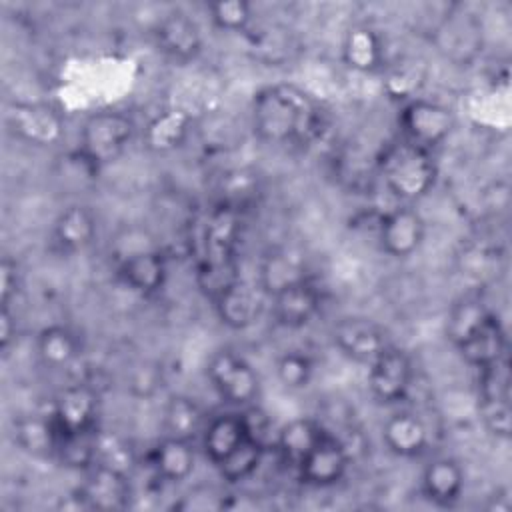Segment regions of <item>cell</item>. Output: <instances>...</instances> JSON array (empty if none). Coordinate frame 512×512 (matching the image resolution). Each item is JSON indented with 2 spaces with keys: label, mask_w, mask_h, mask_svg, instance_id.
<instances>
[{
  "label": "cell",
  "mask_w": 512,
  "mask_h": 512,
  "mask_svg": "<svg viewBox=\"0 0 512 512\" xmlns=\"http://www.w3.org/2000/svg\"><path fill=\"white\" fill-rule=\"evenodd\" d=\"M254 134L268 144L310 142L322 122L316 100L294 84H270L260 88L250 106Z\"/></svg>",
  "instance_id": "cell-1"
},
{
  "label": "cell",
  "mask_w": 512,
  "mask_h": 512,
  "mask_svg": "<svg viewBox=\"0 0 512 512\" xmlns=\"http://www.w3.org/2000/svg\"><path fill=\"white\" fill-rule=\"evenodd\" d=\"M380 176L394 198L410 204L424 198L434 188L438 166L430 150L400 140L382 154Z\"/></svg>",
  "instance_id": "cell-2"
},
{
  "label": "cell",
  "mask_w": 512,
  "mask_h": 512,
  "mask_svg": "<svg viewBox=\"0 0 512 512\" xmlns=\"http://www.w3.org/2000/svg\"><path fill=\"white\" fill-rule=\"evenodd\" d=\"M134 136L136 124L128 114L118 110L94 112L82 124L76 154L98 174L126 152Z\"/></svg>",
  "instance_id": "cell-3"
},
{
  "label": "cell",
  "mask_w": 512,
  "mask_h": 512,
  "mask_svg": "<svg viewBox=\"0 0 512 512\" xmlns=\"http://www.w3.org/2000/svg\"><path fill=\"white\" fill-rule=\"evenodd\" d=\"M216 394L232 406H252L260 394V378L254 366L234 350L216 352L206 368Z\"/></svg>",
  "instance_id": "cell-4"
},
{
  "label": "cell",
  "mask_w": 512,
  "mask_h": 512,
  "mask_svg": "<svg viewBox=\"0 0 512 512\" xmlns=\"http://www.w3.org/2000/svg\"><path fill=\"white\" fill-rule=\"evenodd\" d=\"M398 124L404 136L402 140L432 152V148L442 144L452 134L456 118L448 106L414 96L404 102Z\"/></svg>",
  "instance_id": "cell-5"
},
{
  "label": "cell",
  "mask_w": 512,
  "mask_h": 512,
  "mask_svg": "<svg viewBox=\"0 0 512 512\" xmlns=\"http://www.w3.org/2000/svg\"><path fill=\"white\" fill-rule=\"evenodd\" d=\"M10 132L32 146H54L64 138L62 112L48 102H12L6 108Z\"/></svg>",
  "instance_id": "cell-6"
},
{
  "label": "cell",
  "mask_w": 512,
  "mask_h": 512,
  "mask_svg": "<svg viewBox=\"0 0 512 512\" xmlns=\"http://www.w3.org/2000/svg\"><path fill=\"white\" fill-rule=\"evenodd\" d=\"M334 346L358 364L374 362L390 344L386 330L366 316H344L332 326Z\"/></svg>",
  "instance_id": "cell-7"
},
{
  "label": "cell",
  "mask_w": 512,
  "mask_h": 512,
  "mask_svg": "<svg viewBox=\"0 0 512 512\" xmlns=\"http://www.w3.org/2000/svg\"><path fill=\"white\" fill-rule=\"evenodd\" d=\"M412 362L394 344L368 364V390L380 404H396L406 398L412 386Z\"/></svg>",
  "instance_id": "cell-8"
},
{
  "label": "cell",
  "mask_w": 512,
  "mask_h": 512,
  "mask_svg": "<svg viewBox=\"0 0 512 512\" xmlns=\"http://www.w3.org/2000/svg\"><path fill=\"white\" fill-rule=\"evenodd\" d=\"M270 296L260 282L236 280L214 302L220 322L232 330H246L260 322Z\"/></svg>",
  "instance_id": "cell-9"
},
{
  "label": "cell",
  "mask_w": 512,
  "mask_h": 512,
  "mask_svg": "<svg viewBox=\"0 0 512 512\" xmlns=\"http://www.w3.org/2000/svg\"><path fill=\"white\" fill-rule=\"evenodd\" d=\"M154 42L158 50L180 64L198 58L204 46L202 30L198 22L184 10H170L154 26Z\"/></svg>",
  "instance_id": "cell-10"
},
{
  "label": "cell",
  "mask_w": 512,
  "mask_h": 512,
  "mask_svg": "<svg viewBox=\"0 0 512 512\" xmlns=\"http://www.w3.org/2000/svg\"><path fill=\"white\" fill-rule=\"evenodd\" d=\"M350 466V452L346 444L334 434L326 432L324 438L296 468L300 480L314 488H330L338 484Z\"/></svg>",
  "instance_id": "cell-11"
},
{
  "label": "cell",
  "mask_w": 512,
  "mask_h": 512,
  "mask_svg": "<svg viewBox=\"0 0 512 512\" xmlns=\"http://www.w3.org/2000/svg\"><path fill=\"white\" fill-rule=\"evenodd\" d=\"M426 222L412 206H398L386 212L378 224V240L382 250L392 258L412 256L424 242Z\"/></svg>",
  "instance_id": "cell-12"
},
{
  "label": "cell",
  "mask_w": 512,
  "mask_h": 512,
  "mask_svg": "<svg viewBox=\"0 0 512 512\" xmlns=\"http://www.w3.org/2000/svg\"><path fill=\"white\" fill-rule=\"evenodd\" d=\"M98 394L88 384H72L64 388L52 406V418L60 434H74L98 428Z\"/></svg>",
  "instance_id": "cell-13"
},
{
  "label": "cell",
  "mask_w": 512,
  "mask_h": 512,
  "mask_svg": "<svg viewBox=\"0 0 512 512\" xmlns=\"http://www.w3.org/2000/svg\"><path fill=\"white\" fill-rule=\"evenodd\" d=\"M320 306H322L320 292L310 278L290 284L270 296V308H272L274 320L288 330H298L308 326L314 320V316L320 312Z\"/></svg>",
  "instance_id": "cell-14"
},
{
  "label": "cell",
  "mask_w": 512,
  "mask_h": 512,
  "mask_svg": "<svg viewBox=\"0 0 512 512\" xmlns=\"http://www.w3.org/2000/svg\"><path fill=\"white\" fill-rule=\"evenodd\" d=\"M84 472L86 480L78 490L88 500L90 510H120L128 506L132 494L128 472L98 462Z\"/></svg>",
  "instance_id": "cell-15"
},
{
  "label": "cell",
  "mask_w": 512,
  "mask_h": 512,
  "mask_svg": "<svg viewBox=\"0 0 512 512\" xmlns=\"http://www.w3.org/2000/svg\"><path fill=\"white\" fill-rule=\"evenodd\" d=\"M240 234L238 210L220 204L214 208L200 234V258L198 260H228L236 258V244Z\"/></svg>",
  "instance_id": "cell-16"
},
{
  "label": "cell",
  "mask_w": 512,
  "mask_h": 512,
  "mask_svg": "<svg viewBox=\"0 0 512 512\" xmlns=\"http://www.w3.org/2000/svg\"><path fill=\"white\" fill-rule=\"evenodd\" d=\"M122 282L136 294L152 296L160 292L168 278V264L160 250L144 248L130 252L120 262Z\"/></svg>",
  "instance_id": "cell-17"
},
{
  "label": "cell",
  "mask_w": 512,
  "mask_h": 512,
  "mask_svg": "<svg viewBox=\"0 0 512 512\" xmlns=\"http://www.w3.org/2000/svg\"><path fill=\"white\" fill-rule=\"evenodd\" d=\"M98 236V222L94 212L84 204L66 206L54 220L52 240L64 254L84 252Z\"/></svg>",
  "instance_id": "cell-18"
},
{
  "label": "cell",
  "mask_w": 512,
  "mask_h": 512,
  "mask_svg": "<svg viewBox=\"0 0 512 512\" xmlns=\"http://www.w3.org/2000/svg\"><path fill=\"white\" fill-rule=\"evenodd\" d=\"M328 428L316 418H294L286 422L274 436V448L280 460L290 466L298 468L302 460L312 452V448L324 438Z\"/></svg>",
  "instance_id": "cell-19"
},
{
  "label": "cell",
  "mask_w": 512,
  "mask_h": 512,
  "mask_svg": "<svg viewBox=\"0 0 512 512\" xmlns=\"http://www.w3.org/2000/svg\"><path fill=\"white\" fill-rule=\"evenodd\" d=\"M428 426L414 412H396L382 426V442L398 458H418L428 448Z\"/></svg>",
  "instance_id": "cell-20"
},
{
  "label": "cell",
  "mask_w": 512,
  "mask_h": 512,
  "mask_svg": "<svg viewBox=\"0 0 512 512\" xmlns=\"http://www.w3.org/2000/svg\"><path fill=\"white\" fill-rule=\"evenodd\" d=\"M148 458L156 478H160L166 484H180L188 480L196 466V450L192 440L176 436H164L150 450Z\"/></svg>",
  "instance_id": "cell-21"
},
{
  "label": "cell",
  "mask_w": 512,
  "mask_h": 512,
  "mask_svg": "<svg viewBox=\"0 0 512 512\" xmlns=\"http://www.w3.org/2000/svg\"><path fill=\"white\" fill-rule=\"evenodd\" d=\"M456 350L460 352L464 362L474 366L476 370L508 356V338L502 320L494 312H490L488 318L478 326V330Z\"/></svg>",
  "instance_id": "cell-22"
},
{
  "label": "cell",
  "mask_w": 512,
  "mask_h": 512,
  "mask_svg": "<svg viewBox=\"0 0 512 512\" xmlns=\"http://www.w3.org/2000/svg\"><path fill=\"white\" fill-rule=\"evenodd\" d=\"M14 444L34 458H52L56 456L60 432L52 414H26L18 416L12 422Z\"/></svg>",
  "instance_id": "cell-23"
},
{
  "label": "cell",
  "mask_w": 512,
  "mask_h": 512,
  "mask_svg": "<svg viewBox=\"0 0 512 512\" xmlns=\"http://www.w3.org/2000/svg\"><path fill=\"white\" fill-rule=\"evenodd\" d=\"M464 490V470L448 456L432 460L422 472V492L436 506H452Z\"/></svg>",
  "instance_id": "cell-24"
},
{
  "label": "cell",
  "mask_w": 512,
  "mask_h": 512,
  "mask_svg": "<svg viewBox=\"0 0 512 512\" xmlns=\"http://www.w3.org/2000/svg\"><path fill=\"white\" fill-rule=\"evenodd\" d=\"M192 128V118L182 108H166L144 126V144L152 152H172L180 148Z\"/></svg>",
  "instance_id": "cell-25"
},
{
  "label": "cell",
  "mask_w": 512,
  "mask_h": 512,
  "mask_svg": "<svg viewBox=\"0 0 512 512\" xmlns=\"http://www.w3.org/2000/svg\"><path fill=\"white\" fill-rule=\"evenodd\" d=\"M248 436L242 414H218L210 418L202 432V450L206 458L216 466L220 464L244 438Z\"/></svg>",
  "instance_id": "cell-26"
},
{
  "label": "cell",
  "mask_w": 512,
  "mask_h": 512,
  "mask_svg": "<svg viewBox=\"0 0 512 512\" xmlns=\"http://www.w3.org/2000/svg\"><path fill=\"white\" fill-rule=\"evenodd\" d=\"M342 60L354 72H376L384 62V46L378 32L370 26L350 28L342 40Z\"/></svg>",
  "instance_id": "cell-27"
},
{
  "label": "cell",
  "mask_w": 512,
  "mask_h": 512,
  "mask_svg": "<svg viewBox=\"0 0 512 512\" xmlns=\"http://www.w3.org/2000/svg\"><path fill=\"white\" fill-rule=\"evenodd\" d=\"M82 344L78 334L62 324H50L36 336V352L46 368L62 370L72 366L80 356Z\"/></svg>",
  "instance_id": "cell-28"
},
{
  "label": "cell",
  "mask_w": 512,
  "mask_h": 512,
  "mask_svg": "<svg viewBox=\"0 0 512 512\" xmlns=\"http://www.w3.org/2000/svg\"><path fill=\"white\" fill-rule=\"evenodd\" d=\"M206 426L204 412L200 404L184 394H176L168 400L164 408V430L166 436H176L184 440H192L202 436Z\"/></svg>",
  "instance_id": "cell-29"
},
{
  "label": "cell",
  "mask_w": 512,
  "mask_h": 512,
  "mask_svg": "<svg viewBox=\"0 0 512 512\" xmlns=\"http://www.w3.org/2000/svg\"><path fill=\"white\" fill-rule=\"evenodd\" d=\"M306 278V268L298 256H292L288 250H274L264 256L258 282L266 290V294L272 296L282 288Z\"/></svg>",
  "instance_id": "cell-30"
},
{
  "label": "cell",
  "mask_w": 512,
  "mask_h": 512,
  "mask_svg": "<svg viewBox=\"0 0 512 512\" xmlns=\"http://www.w3.org/2000/svg\"><path fill=\"white\" fill-rule=\"evenodd\" d=\"M266 448V444L254 440L252 436H246L220 464H216L218 474L228 484H240L248 480L262 464Z\"/></svg>",
  "instance_id": "cell-31"
},
{
  "label": "cell",
  "mask_w": 512,
  "mask_h": 512,
  "mask_svg": "<svg viewBox=\"0 0 512 512\" xmlns=\"http://www.w3.org/2000/svg\"><path fill=\"white\" fill-rule=\"evenodd\" d=\"M488 314L490 310L478 298H464L456 302L446 316V324H444L446 338L452 342L454 348H458L478 330V326L488 318Z\"/></svg>",
  "instance_id": "cell-32"
},
{
  "label": "cell",
  "mask_w": 512,
  "mask_h": 512,
  "mask_svg": "<svg viewBox=\"0 0 512 512\" xmlns=\"http://www.w3.org/2000/svg\"><path fill=\"white\" fill-rule=\"evenodd\" d=\"M240 280L238 260H198L196 264V282L198 288L210 298L216 300L228 286Z\"/></svg>",
  "instance_id": "cell-33"
},
{
  "label": "cell",
  "mask_w": 512,
  "mask_h": 512,
  "mask_svg": "<svg viewBox=\"0 0 512 512\" xmlns=\"http://www.w3.org/2000/svg\"><path fill=\"white\" fill-rule=\"evenodd\" d=\"M314 376V362L302 350H286L276 360V378L288 390H304Z\"/></svg>",
  "instance_id": "cell-34"
},
{
  "label": "cell",
  "mask_w": 512,
  "mask_h": 512,
  "mask_svg": "<svg viewBox=\"0 0 512 512\" xmlns=\"http://www.w3.org/2000/svg\"><path fill=\"white\" fill-rule=\"evenodd\" d=\"M212 24L222 32H244L252 22V6L244 0H216L208 4Z\"/></svg>",
  "instance_id": "cell-35"
},
{
  "label": "cell",
  "mask_w": 512,
  "mask_h": 512,
  "mask_svg": "<svg viewBox=\"0 0 512 512\" xmlns=\"http://www.w3.org/2000/svg\"><path fill=\"white\" fill-rule=\"evenodd\" d=\"M478 414L484 428L502 440L510 438L512 432V410L510 398H478Z\"/></svg>",
  "instance_id": "cell-36"
},
{
  "label": "cell",
  "mask_w": 512,
  "mask_h": 512,
  "mask_svg": "<svg viewBox=\"0 0 512 512\" xmlns=\"http://www.w3.org/2000/svg\"><path fill=\"white\" fill-rule=\"evenodd\" d=\"M478 398H510L508 356L478 370Z\"/></svg>",
  "instance_id": "cell-37"
},
{
  "label": "cell",
  "mask_w": 512,
  "mask_h": 512,
  "mask_svg": "<svg viewBox=\"0 0 512 512\" xmlns=\"http://www.w3.org/2000/svg\"><path fill=\"white\" fill-rule=\"evenodd\" d=\"M20 290V272L18 264L4 256L0 262V304H12V298H16Z\"/></svg>",
  "instance_id": "cell-38"
},
{
  "label": "cell",
  "mask_w": 512,
  "mask_h": 512,
  "mask_svg": "<svg viewBox=\"0 0 512 512\" xmlns=\"http://www.w3.org/2000/svg\"><path fill=\"white\" fill-rule=\"evenodd\" d=\"M16 340V316L10 304H0V350L6 354Z\"/></svg>",
  "instance_id": "cell-39"
}]
</instances>
